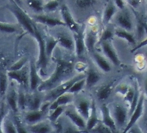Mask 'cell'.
<instances>
[{"mask_svg": "<svg viewBox=\"0 0 147 133\" xmlns=\"http://www.w3.org/2000/svg\"><path fill=\"white\" fill-rule=\"evenodd\" d=\"M33 19L38 23L48 26L49 27H54L57 26H66L62 18L59 19L51 16L38 14V15L34 16Z\"/></svg>", "mask_w": 147, "mask_h": 133, "instance_id": "obj_23", "label": "cell"}, {"mask_svg": "<svg viewBox=\"0 0 147 133\" xmlns=\"http://www.w3.org/2000/svg\"><path fill=\"white\" fill-rule=\"evenodd\" d=\"M8 78L7 73L0 72V99L4 96L8 89Z\"/></svg>", "mask_w": 147, "mask_h": 133, "instance_id": "obj_32", "label": "cell"}, {"mask_svg": "<svg viewBox=\"0 0 147 133\" xmlns=\"http://www.w3.org/2000/svg\"><path fill=\"white\" fill-rule=\"evenodd\" d=\"M98 47L99 48L100 51L102 54L108 59V61L114 65L115 68H117L120 67L121 62L114 47L113 40L102 41L98 44L97 47Z\"/></svg>", "mask_w": 147, "mask_h": 133, "instance_id": "obj_13", "label": "cell"}, {"mask_svg": "<svg viewBox=\"0 0 147 133\" xmlns=\"http://www.w3.org/2000/svg\"><path fill=\"white\" fill-rule=\"evenodd\" d=\"M90 132H113L112 130L110 129L107 125L103 124L101 121Z\"/></svg>", "mask_w": 147, "mask_h": 133, "instance_id": "obj_43", "label": "cell"}, {"mask_svg": "<svg viewBox=\"0 0 147 133\" xmlns=\"http://www.w3.org/2000/svg\"><path fill=\"white\" fill-rule=\"evenodd\" d=\"M85 85H86L85 78L77 80V82H76L72 85V86L69 88V90L67 91V92L76 94L77 93L82 92L83 90H85Z\"/></svg>", "mask_w": 147, "mask_h": 133, "instance_id": "obj_37", "label": "cell"}, {"mask_svg": "<svg viewBox=\"0 0 147 133\" xmlns=\"http://www.w3.org/2000/svg\"><path fill=\"white\" fill-rule=\"evenodd\" d=\"M107 105L115 122L117 132H123L130 118L129 105L121 99L116 97H113L107 102Z\"/></svg>", "mask_w": 147, "mask_h": 133, "instance_id": "obj_4", "label": "cell"}, {"mask_svg": "<svg viewBox=\"0 0 147 133\" xmlns=\"http://www.w3.org/2000/svg\"><path fill=\"white\" fill-rule=\"evenodd\" d=\"M127 132L141 133V132H142V131L140 126L139 125V124L136 122L132 125V126L128 130Z\"/></svg>", "mask_w": 147, "mask_h": 133, "instance_id": "obj_47", "label": "cell"}, {"mask_svg": "<svg viewBox=\"0 0 147 133\" xmlns=\"http://www.w3.org/2000/svg\"><path fill=\"white\" fill-rule=\"evenodd\" d=\"M47 113L38 110H29L25 115V121L29 125H32L44 120Z\"/></svg>", "mask_w": 147, "mask_h": 133, "instance_id": "obj_26", "label": "cell"}, {"mask_svg": "<svg viewBox=\"0 0 147 133\" xmlns=\"http://www.w3.org/2000/svg\"><path fill=\"white\" fill-rule=\"evenodd\" d=\"M34 36L35 38L36 41H37L39 47L38 59L36 63V65L38 70L40 71L41 74L44 75L46 74L49 60L46 53L45 38H44V37L36 26L35 28Z\"/></svg>", "mask_w": 147, "mask_h": 133, "instance_id": "obj_10", "label": "cell"}, {"mask_svg": "<svg viewBox=\"0 0 147 133\" xmlns=\"http://www.w3.org/2000/svg\"><path fill=\"white\" fill-rule=\"evenodd\" d=\"M98 106L99 109L100 121L111 129L113 132H117L115 122L111 114H110L107 103H104L98 105Z\"/></svg>", "mask_w": 147, "mask_h": 133, "instance_id": "obj_20", "label": "cell"}, {"mask_svg": "<svg viewBox=\"0 0 147 133\" xmlns=\"http://www.w3.org/2000/svg\"><path fill=\"white\" fill-rule=\"evenodd\" d=\"M93 97L91 94L85 90L75 94L72 105L84 119L87 121L90 114Z\"/></svg>", "mask_w": 147, "mask_h": 133, "instance_id": "obj_6", "label": "cell"}, {"mask_svg": "<svg viewBox=\"0 0 147 133\" xmlns=\"http://www.w3.org/2000/svg\"><path fill=\"white\" fill-rule=\"evenodd\" d=\"M109 23L113 24L115 27L134 33L136 17L134 10L127 4L124 8L117 10Z\"/></svg>", "mask_w": 147, "mask_h": 133, "instance_id": "obj_5", "label": "cell"}, {"mask_svg": "<svg viewBox=\"0 0 147 133\" xmlns=\"http://www.w3.org/2000/svg\"><path fill=\"white\" fill-rule=\"evenodd\" d=\"M28 61V59L26 57L20 58L19 61L13 64L9 68V71H16L19 70L24 67V66Z\"/></svg>", "mask_w": 147, "mask_h": 133, "instance_id": "obj_41", "label": "cell"}, {"mask_svg": "<svg viewBox=\"0 0 147 133\" xmlns=\"http://www.w3.org/2000/svg\"><path fill=\"white\" fill-rule=\"evenodd\" d=\"M114 32H115V27L111 23H109L107 26L103 27L100 33L98 45V44L102 41L113 40V38L115 37Z\"/></svg>", "mask_w": 147, "mask_h": 133, "instance_id": "obj_29", "label": "cell"}, {"mask_svg": "<svg viewBox=\"0 0 147 133\" xmlns=\"http://www.w3.org/2000/svg\"><path fill=\"white\" fill-rule=\"evenodd\" d=\"M14 1H15L18 4H20L21 2V0H14Z\"/></svg>", "mask_w": 147, "mask_h": 133, "instance_id": "obj_51", "label": "cell"}, {"mask_svg": "<svg viewBox=\"0 0 147 133\" xmlns=\"http://www.w3.org/2000/svg\"><path fill=\"white\" fill-rule=\"evenodd\" d=\"M145 18H146V20L147 21V2L146 4V6H145Z\"/></svg>", "mask_w": 147, "mask_h": 133, "instance_id": "obj_50", "label": "cell"}, {"mask_svg": "<svg viewBox=\"0 0 147 133\" xmlns=\"http://www.w3.org/2000/svg\"><path fill=\"white\" fill-rule=\"evenodd\" d=\"M58 42L54 36L50 35L45 38V48L46 53L49 59L52 58L53 52L57 46Z\"/></svg>", "mask_w": 147, "mask_h": 133, "instance_id": "obj_31", "label": "cell"}, {"mask_svg": "<svg viewBox=\"0 0 147 133\" xmlns=\"http://www.w3.org/2000/svg\"><path fill=\"white\" fill-rule=\"evenodd\" d=\"M58 42V45L62 49L75 54V39L74 32L65 26V29L56 32L54 36Z\"/></svg>", "mask_w": 147, "mask_h": 133, "instance_id": "obj_9", "label": "cell"}, {"mask_svg": "<svg viewBox=\"0 0 147 133\" xmlns=\"http://www.w3.org/2000/svg\"><path fill=\"white\" fill-rule=\"evenodd\" d=\"M18 31V29L16 26L9 23L0 22V32L7 33H15Z\"/></svg>", "mask_w": 147, "mask_h": 133, "instance_id": "obj_40", "label": "cell"}, {"mask_svg": "<svg viewBox=\"0 0 147 133\" xmlns=\"http://www.w3.org/2000/svg\"><path fill=\"white\" fill-rule=\"evenodd\" d=\"M42 100H44V98H42L38 94L28 95L27 107L29 110H38L43 102Z\"/></svg>", "mask_w": 147, "mask_h": 133, "instance_id": "obj_30", "label": "cell"}, {"mask_svg": "<svg viewBox=\"0 0 147 133\" xmlns=\"http://www.w3.org/2000/svg\"><path fill=\"white\" fill-rule=\"evenodd\" d=\"M84 27L85 24L82 25L78 32L74 33L76 47L75 54L77 60L80 61H87L89 58L84 40Z\"/></svg>", "mask_w": 147, "mask_h": 133, "instance_id": "obj_14", "label": "cell"}, {"mask_svg": "<svg viewBox=\"0 0 147 133\" xmlns=\"http://www.w3.org/2000/svg\"><path fill=\"white\" fill-rule=\"evenodd\" d=\"M85 72V90L90 92L93 88L98 86L105 79L107 76L100 71L95 65L90 58H88L87 66L84 71Z\"/></svg>", "mask_w": 147, "mask_h": 133, "instance_id": "obj_7", "label": "cell"}, {"mask_svg": "<svg viewBox=\"0 0 147 133\" xmlns=\"http://www.w3.org/2000/svg\"><path fill=\"white\" fill-rule=\"evenodd\" d=\"M6 100L9 106L14 113L19 111L18 93L14 88H11L6 96Z\"/></svg>", "mask_w": 147, "mask_h": 133, "instance_id": "obj_27", "label": "cell"}, {"mask_svg": "<svg viewBox=\"0 0 147 133\" xmlns=\"http://www.w3.org/2000/svg\"><path fill=\"white\" fill-rule=\"evenodd\" d=\"M66 106H59L52 111H51V113L47 116L48 120H49L51 124H54L56 122L59 118L63 114Z\"/></svg>", "mask_w": 147, "mask_h": 133, "instance_id": "obj_33", "label": "cell"}, {"mask_svg": "<svg viewBox=\"0 0 147 133\" xmlns=\"http://www.w3.org/2000/svg\"><path fill=\"white\" fill-rule=\"evenodd\" d=\"M59 10L61 13V18L65 23V25L69 27L74 33L78 32L82 25L78 24L74 20L68 8V7L63 1L60 7Z\"/></svg>", "mask_w": 147, "mask_h": 133, "instance_id": "obj_16", "label": "cell"}, {"mask_svg": "<svg viewBox=\"0 0 147 133\" xmlns=\"http://www.w3.org/2000/svg\"><path fill=\"white\" fill-rule=\"evenodd\" d=\"M114 34L115 36L118 37L119 38L123 39L127 41L130 45H133L134 47H135L137 45L135 34L134 33L129 32L124 30H123L121 29L115 27Z\"/></svg>", "mask_w": 147, "mask_h": 133, "instance_id": "obj_28", "label": "cell"}, {"mask_svg": "<svg viewBox=\"0 0 147 133\" xmlns=\"http://www.w3.org/2000/svg\"><path fill=\"white\" fill-rule=\"evenodd\" d=\"M1 128L3 130V132H5L7 133L18 132L16 125L14 124V122L12 120H10L9 118H6V116L2 123Z\"/></svg>", "mask_w": 147, "mask_h": 133, "instance_id": "obj_34", "label": "cell"}, {"mask_svg": "<svg viewBox=\"0 0 147 133\" xmlns=\"http://www.w3.org/2000/svg\"><path fill=\"white\" fill-rule=\"evenodd\" d=\"M29 87L32 91L37 90L38 87L41 83V79L36 67V63L31 59L29 65Z\"/></svg>", "mask_w": 147, "mask_h": 133, "instance_id": "obj_21", "label": "cell"}, {"mask_svg": "<svg viewBox=\"0 0 147 133\" xmlns=\"http://www.w3.org/2000/svg\"><path fill=\"white\" fill-rule=\"evenodd\" d=\"M129 74L124 71H117L115 70L113 73L106 76L105 79L98 86L89 92L98 105L107 103L114 96V90L115 86L121 80Z\"/></svg>", "mask_w": 147, "mask_h": 133, "instance_id": "obj_3", "label": "cell"}, {"mask_svg": "<svg viewBox=\"0 0 147 133\" xmlns=\"http://www.w3.org/2000/svg\"><path fill=\"white\" fill-rule=\"evenodd\" d=\"M88 56L96 67L105 75L110 74L117 69L98 49L94 51Z\"/></svg>", "mask_w": 147, "mask_h": 133, "instance_id": "obj_12", "label": "cell"}, {"mask_svg": "<svg viewBox=\"0 0 147 133\" xmlns=\"http://www.w3.org/2000/svg\"><path fill=\"white\" fill-rule=\"evenodd\" d=\"M28 132H31L34 133H47L53 132L54 127L53 124L50 121H49L42 120L36 124L29 125L28 127Z\"/></svg>", "mask_w": 147, "mask_h": 133, "instance_id": "obj_25", "label": "cell"}, {"mask_svg": "<svg viewBox=\"0 0 147 133\" xmlns=\"http://www.w3.org/2000/svg\"><path fill=\"white\" fill-rule=\"evenodd\" d=\"M27 4L30 9L35 12L40 13L44 10L43 0H27Z\"/></svg>", "mask_w": 147, "mask_h": 133, "instance_id": "obj_38", "label": "cell"}, {"mask_svg": "<svg viewBox=\"0 0 147 133\" xmlns=\"http://www.w3.org/2000/svg\"><path fill=\"white\" fill-rule=\"evenodd\" d=\"M85 77L86 75L84 72L77 74H76L74 77H73L71 79L66 81V82H63V83L47 92L45 96L44 97V101L52 102L57 98L59 96L66 92H67V91L69 90V88L72 86V85L74 83L77 82V80L85 78Z\"/></svg>", "mask_w": 147, "mask_h": 133, "instance_id": "obj_8", "label": "cell"}, {"mask_svg": "<svg viewBox=\"0 0 147 133\" xmlns=\"http://www.w3.org/2000/svg\"><path fill=\"white\" fill-rule=\"evenodd\" d=\"M74 97L75 94L69 92H66L61 94L55 100L51 102L49 107V112L52 111L59 106H68L72 104Z\"/></svg>", "mask_w": 147, "mask_h": 133, "instance_id": "obj_24", "label": "cell"}, {"mask_svg": "<svg viewBox=\"0 0 147 133\" xmlns=\"http://www.w3.org/2000/svg\"><path fill=\"white\" fill-rule=\"evenodd\" d=\"M137 123L140 126L142 132H147V102L145 100V99L144 113L140 119L137 122Z\"/></svg>", "mask_w": 147, "mask_h": 133, "instance_id": "obj_39", "label": "cell"}, {"mask_svg": "<svg viewBox=\"0 0 147 133\" xmlns=\"http://www.w3.org/2000/svg\"><path fill=\"white\" fill-rule=\"evenodd\" d=\"M7 75L11 80H14L25 88L29 86V70L25 66L19 70L9 71Z\"/></svg>", "mask_w": 147, "mask_h": 133, "instance_id": "obj_18", "label": "cell"}, {"mask_svg": "<svg viewBox=\"0 0 147 133\" xmlns=\"http://www.w3.org/2000/svg\"><path fill=\"white\" fill-rule=\"evenodd\" d=\"M11 1H12L13 5L9 7V10L14 14V16L17 19L19 23L22 26L27 32L34 36L35 28L36 27L35 25L34 24L32 20L28 16V14L22 10L14 0H11Z\"/></svg>", "mask_w": 147, "mask_h": 133, "instance_id": "obj_11", "label": "cell"}, {"mask_svg": "<svg viewBox=\"0 0 147 133\" xmlns=\"http://www.w3.org/2000/svg\"><path fill=\"white\" fill-rule=\"evenodd\" d=\"M74 19L79 25H84L93 17L101 18L107 1L105 0H67L65 2Z\"/></svg>", "mask_w": 147, "mask_h": 133, "instance_id": "obj_2", "label": "cell"}, {"mask_svg": "<svg viewBox=\"0 0 147 133\" xmlns=\"http://www.w3.org/2000/svg\"><path fill=\"white\" fill-rule=\"evenodd\" d=\"M63 115L76 125L82 132H87L86 121L78 113L72 104L66 106Z\"/></svg>", "mask_w": 147, "mask_h": 133, "instance_id": "obj_15", "label": "cell"}, {"mask_svg": "<svg viewBox=\"0 0 147 133\" xmlns=\"http://www.w3.org/2000/svg\"><path fill=\"white\" fill-rule=\"evenodd\" d=\"M53 57L56 63L54 71L47 79L42 81L38 87V92H47L78 74L76 69L78 60L75 54L65 51L64 54H57Z\"/></svg>", "mask_w": 147, "mask_h": 133, "instance_id": "obj_1", "label": "cell"}, {"mask_svg": "<svg viewBox=\"0 0 147 133\" xmlns=\"http://www.w3.org/2000/svg\"><path fill=\"white\" fill-rule=\"evenodd\" d=\"M144 105H145V96L144 93L142 91L141 92V94L140 96V98H139V101L138 102V104L135 108L133 112L131 113L129 120L128 122V124L127 126L124 130L123 132L126 133L128 131V130L135 123H136L138 120L140 119L141 117L142 116L144 110Z\"/></svg>", "mask_w": 147, "mask_h": 133, "instance_id": "obj_17", "label": "cell"}, {"mask_svg": "<svg viewBox=\"0 0 147 133\" xmlns=\"http://www.w3.org/2000/svg\"><path fill=\"white\" fill-rule=\"evenodd\" d=\"M46 1H50V0H46Z\"/></svg>", "mask_w": 147, "mask_h": 133, "instance_id": "obj_52", "label": "cell"}, {"mask_svg": "<svg viewBox=\"0 0 147 133\" xmlns=\"http://www.w3.org/2000/svg\"><path fill=\"white\" fill-rule=\"evenodd\" d=\"M137 51L141 52V53L140 54H141L142 55V57L144 59V60H145V64H146V65H147V45L142 47L140 49H138Z\"/></svg>", "mask_w": 147, "mask_h": 133, "instance_id": "obj_49", "label": "cell"}, {"mask_svg": "<svg viewBox=\"0 0 147 133\" xmlns=\"http://www.w3.org/2000/svg\"><path fill=\"white\" fill-rule=\"evenodd\" d=\"M146 45H147V38L145 40L142 41L141 42L137 44V45L135 47H134L133 49L131 50L130 52H131V53H135V52L138 49L141 48L142 47H144V46H145Z\"/></svg>", "mask_w": 147, "mask_h": 133, "instance_id": "obj_48", "label": "cell"}, {"mask_svg": "<svg viewBox=\"0 0 147 133\" xmlns=\"http://www.w3.org/2000/svg\"><path fill=\"white\" fill-rule=\"evenodd\" d=\"M28 95L24 92H20L18 93V106L19 109L24 110L27 106Z\"/></svg>", "mask_w": 147, "mask_h": 133, "instance_id": "obj_42", "label": "cell"}, {"mask_svg": "<svg viewBox=\"0 0 147 133\" xmlns=\"http://www.w3.org/2000/svg\"><path fill=\"white\" fill-rule=\"evenodd\" d=\"M100 122V114L98 105L93 98L92 105L90 114L89 118L86 121V131L90 132L96 125Z\"/></svg>", "mask_w": 147, "mask_h": 133, "instance_id": "obj_22", "label": "cell"}, {"mask_svg": "<svg viewBox=\"0 0 147 133\" xmlns=\"http://www.w3.org/2000/svg\"><path fill=\"white\" fill-rule=\"evenodd\" d=\"M62 3V0H50L45 4L44 10L49 13L55 12L58 9H60Z\"/></svg>", "mask_w": 147, "mask_h": 133, "instance_id": "obj_35", "label": "cell"}, {"mask_svg": "<svg viewBox=\"0 0 147 133\" xmlns=\"http://www.w3.org/2000/svg\"><path fill=\"white\" fill-rule=\"evenodd\" d=\"M134 76L132 77L131 79V82L129 86V87L128 88V90L126 92V94L124 96V98L122 99V100L126 103L127 105H129V108L130 106L131 103L132 102V100H133V98L134 97L135 93V84L134 82Z\"/></svg>", "mask_w": 147, "mask_h": 133, "instance_id": "obj_36", "label": "cell"}, {"mask_svg": "<svg viewBox=\"0 0 147 133\" xmlns=\"http://www.w3.org/2000/svg\"><path fill=\"white\" fill-rule=\"evenodd\" d=\"M8 112V109L6 106L5 103L2 102L0 103V128L1 127L2 123L6 116V115Z\"/></svg>", "mask_w": 147, "mask_h": 133, "instance_id": "obj_45", "label": "cell"}, {"mask_svg": "<svg viewBox=\"0 0 147 133\" xmlns=\"http://www.w3.org/2000/svg\"><path fill=\"white\" fill-rule=\"evenodd\" d=\"M14 123L16 125L18 132H28V131L23 127L22 124H21V122L20 121L18 117H14Z\"/></svg>", "mask_w": 147, "mask_h": 133, "instance_id": "obj_46", "label": "cell"}, {"mask_svg": "<svg viewBox=\"0 0 147 133\" xmlns=\"http://www.w3.org/2000/svg\"><path fill=\"white\" fill-rule=\"evenodd\" d=\"M141 90L144 93L145 100L147 102V70L144 71L141 78Z\"/></svg>", "mask_w": 147, "mask_h": 133, "instance_id": "obj_44", "label": "cell"}, {"mask_svg": "<svg viewBox=\"0 0 147 133\" xmlns=\"http://www.w3.org/2000/svg\"><path fill=\"white\" fill-rule=\"evenodd\" d=\"M118 10L119 9L117 8L113 0H109L105 4L101 14L100 23L102 28L107 26L110 23L113 17Z\"/></svg>", "mask_w": 147, "mask_h": 133, "instance_id": "obj_19", "label": "cell"}]
</instances>
